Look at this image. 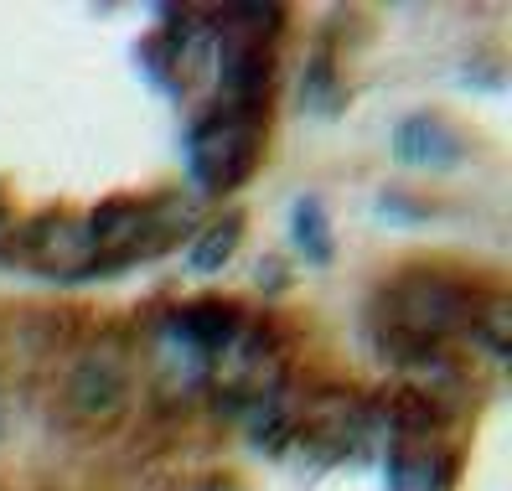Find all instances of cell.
<instances>
[{
  "label": "cell",
  "instance_id": "6da1fadb",
  "mask_svg": "<svg viewBox=\"0 0 512 491\" xmlns=\"http://www.w3.org/2000/svg\"><path fill=\"white\" fill-rule=\"evenodd\" d=\"M481 295H471L466 285L445 280V274H404L383 290V336L378 347L394 352V362H430L435 342L450 331H461L476 321Z\"/></svg>",
  "mask_w": 512,
  "mask_h": 491
},
{
  "label": "cell",
  "instance_id": "7a4b0ae2",
  "mask_svg": "<svg viewBox=\"0 0 512 491\" xmlns=\"http://www.w3.org/2000/svg\"><path fill=\"white\" fill-rule=\"evenodd\" d=\"M259 145H264V125L259 109H218L213 119H202L192 135V181L202 192H233L244 187L259 166Z\"/></svg>",
  "mask_w": 512,
  "mask_h": 491
},
{
  "label": "cell",
  "instance_id": "3957f363",
  "mask_svg": "<svg viewBox=\"0 0 512 491\" xmlns=\"http://www.w3.org/2000/svg\"><path fill=\"white\" fill-rule=\"evenodd\" d=\"M21 254L52 269V274H68V280H78V274H99V249H94V233H88V223H73L63 218V212H47V218L26 223L16 233Z\"/></svg>",
  "mask_w": 512,
  "mask_h": 491
},
{
  "label": "cell",
  "instance_id": "277c9868",
  "mask_svg": "<svg viewBox=\"0 0 512 491\" xmlns=\"http://www.w3.org/2000/svg\"><path fill=\"white\" fill-rule=\"evenodd\" d=\"M213 383L233 398H264L280 388V357L264 326H238L233 342L213 357Z\"/></svg>",
  "mask_w": 512,
  "mask_h": 491
},
{
  "label": "cell",
  "instance_id": "5b68a950",
  "mask_svg": "<svg viewBox=\"0 0 512 491\" xmlns=\"http://www.w3.org/2000/svg\"><path fill=\"white\" fill-rule=\"evenodd\" d=\"M125 393H130V362L119 352V342H99L78 367H73V383H68V409L83 419H109L125 409Z\"/></svg>",
  "mask_w": 512,
  "mask_h": 491
},
{
  "label": "cell",
  "instance_id": "8992f818",
  "mask_svg": "<svg viewBox=\"0 0 512 491\" xmlns=\"http://www.w3.org/2000/svg\"><path fill=\"white\" fill-rule=\"evenodd\" d=\"M394 156L404 166H456L466 156V140L440 114H414L394 130Z\"/></svg>",
  "mask_w": 512,
  "mask_h": 491
},
{
  "label": "cell",
  "instance_id": "52a82bcc",
  "mask_svg": "<svg viewBox=\"0 0 512 491\" xmlns=\"http://www.w3.org/2000/svg\"><path fill=\"white\" fill-rule=\"evenodd\" d=\"M388 491H450V460L435 445L399 440L388 455Z\"/></svg>",
  "mask_w": 512,
  "mask_h": 491
},
{
  "label": "cell",
  "instance_id": "ba28073f",
  "mask_svg": "<svg viewBox=\"0 0 512 491\" xmlns=\"http://www.w3.org/2000/svg\"><path fill=\"white\" fill-rule=\"evenodd\" d=\"M238 233H244V218H238V212H228L223 223H207V228L197 233V243H192L187 264H192L197 274H213V269H223V264L233 259V249H238Z\"/></svg>",
  "mask_w": 512,
  "mask_h": 491
},
{
  "label": "cell",
  "instance_id": "9c48e42d",
  "mask_svg": "<svg viewBox=\"0 0 512 491\" xmlns=\"http://www.w3.org/2000/svg\"><path fill=\"white\" fill-rule=\"evenodd\" d=\"M254 419H249V435H254V445L259 450H275V445H285L290 440V429H295V409L285 404V393L275 388V393H264V398H254Z\"/></svg>",
  "mask_w": 512,
  "mask_h": 491
},
{
  "label": "cell",
  "instance_id": "30bf717a",
  "mask_svg": "<svg viewBox=\"0 0 512 491\" xmlns=\"http://www.w3.org/2000/svg\"><path fill=\"white\" fill-rule=\"evenodd\" d=\"M295 243H300V249H306V259H311V264H326V259H331V238H326V212H321V202H316V197L295 202Z\"/></svg>",
  "mask_w": 512,
  "mask_h": 491
},
{
  "label": "cell",
  "instance_id": "8fae6325",
  "mask_svg": "<svg viewBox=\"0 0 512 491\" xmlns=\"http://www.w3.org/2000/svg\"><path fill=\"white\" fill-rule=\"evenodd\" d=\"M471 331L487 342L497 357L507 352V342H512V300L507 295H487L476 305V321H471Z\"/></svg>",
  "mask_w": 512,
  "mask_h": 491
},
{
  "label": "cell",
  "instance_id": "7c38bea8",
  "mask_svg": "<svg viewBox=\"0 0 512 491\" xmlns=\"http://www.w3.org/2000/svg\"><path fill=\"white\" fill-rule=\"evenodd\" d=\"M306 104H316L321 114H331V109H337V88H331V73H326V63H316V73H311V83H306Z\"/></svg>",
  "mask_w": 512,
  "mask_h": 491
},
{
  "label": "cell",
  "instance_id": "4fadbf2b",
  "mask_svg": "<svg viewBox=\"0 0 512 491\" xmlns=\"http://www.w3.org/2000/svg\"><path fill=\"white\" fill-rule=\"evenodd\" d=\"M6 243H16V218L6 212V202H0V249H6Z\"/></svg>",
  "mask_w": 512,
  "mask_h": 491
},
{
  "label": "cell",
  "instance_id": "5bb4252c",
  "mask_svg": "<svg viewBox=\"0 0 512 491\" xmlns=\"http://www.w3.org/2000/svg\"><path fill=\"white\" fill-rule=\"evenodd\" d=\"M202 491H238V486H233V481H207Z\"/></svg>",
  "mask_w": 512,
  "mask_h": 491
}]
</instances>
